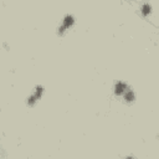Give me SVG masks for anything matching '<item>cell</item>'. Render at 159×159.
<instances>
[{
	"label": "cell",
	"instance_id": "5b68a950",
	"mask_svg": "<svg viewBox=\"0 0 159 159\" xmlns=\"http://www.w3.org/2000/svg\"><path fill=\"white\" fill-rule=\"evenodd\" d=\"M150 12H152V6L149 4H144L142 6V15L143 16H148Z\"/></svg>",
	"mask_w": 159,
	"mask_h": 159
},
{
	"label": "cell",
	"instance_id": "277c9868",
	"mask_svg": "<svg viewBox=\"0 0 159 159\" xmlns=\"http://www.w3.org/2000/svg\"><path fill=\"white\" fill-rule=\"evenodd\" d=\"M123 98H124V101H125V102H128V103H129V102H133V101L135 99L134 92H133L132 89H129V88H128V89L125 91V93L123 94Z\"/></svg>",
	"mask_w": 159,
	"mask_h": 159
},
{
	"label": "cell",
	"instance_id": "3957f363",
	"mask_svg": "<svg viewBox=\"0 0 159 159\" xmlns=\"http://www.w3.org/2000/svg\"><path fill=\"white\" fill-rule=\"evenodd\" d=\"M127 89H128L127 83H124V82H122V81H118V82L114 84V93H116L117 96H123Z\"/></svg>",
	"mask_w": 159,
	"mask_h": 159
},
{
	"label": "cell",
	"instance_id": "7a4b0ae2",
	"mask_svg": "<svg viewBox=\"0 0 159 159\" xmlns=\"http://www.w3.org/2000/svg\"><path fill=\"white\" fill-rule=\"evenodd\" d=\"M73 22H75L73 16H71V15H66V16L63 17V20H62V24H61L60 27H58V32H60V34H63L66 30H68V29L73 25Z\"/></svg>",
	"mask_w": 159,
	"mask_h": 159
},
{
	"label": "cell",
	"instance_id": "6da1fadb",
	"mask_svg": "<svg viewBox=\"0 0 159 159\" xmlns=\"http://www.w3.org/2000/svg\"><path fill=\"white\" fill-rule=\"evenodd\" d=\"M42 93H43V88H42L41 86H37V87L35 88V91L30 94V97H29V99H27V103H29L30 106H34V104L41 98Z\"/></svg>",
	"mask_w": 159,
	"mask_h": 159
}]
</instances>
